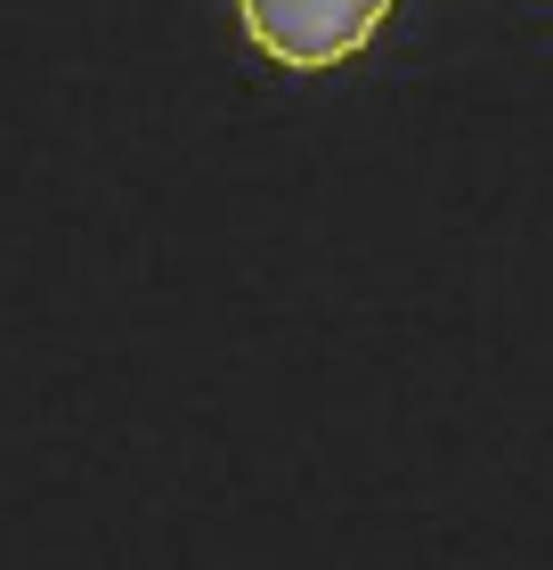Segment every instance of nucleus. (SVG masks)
Instances as JSON below:
<instances>
[{
    "instance_id": "f257e3e1",
    "label": "nucleus",
    "mask_w": 553,
    "mask_h": 570,
    "mask_svg": "<svg viewBox=\"0 0 553 570\" xmlns=\"http://www.w3.org/2000/svg\"><path fill=\"white\" fill-rule=\"evenodd\" d=\"M253 49L285 73H326V66H350L366 41L383 33L391 0H236Z\"/></svg>"
}]
</instances>
